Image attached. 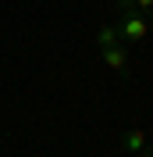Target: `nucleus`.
Instances as JSON below:
<instances>
[{
	"mask_svg": "<svg viewBox=\"0 0 153 157\" xmlns=\"http://www.w3.org/2000/svg\"><path fill=\"white\" fill-rule=\"evenodd\" d=\"M146 147H150V136H146L143 128H128L125 132V150L128 154H143Z\"/></svg>",
	"mask_w": 153,
	"mask_h": 157,
	"instance_id": "obj_3",
	"label": "nucleus"
},
{
	"mask_svg": "<svg viewBox=\"0 0 153 157\" xmlns=\"http://www.w3.org/2000/svg\"><path fill=\"white\" fill-rule=\"evenodd\" d=\"M146 157H153V150H146Z\"/></svg>",
	"mask_w": 153,
	"mask_h": 157,
	"instance_id": "obj_6",
	"label": "nucleus"
},
{
	"mask_svg": "<svg viewBox=\"0 0 153 157\" xmlns=\"http://www.w3.org/2000/svg\"><path fill=\"white\" fill-rule=\"evenodd\" d=\"M135 11L139 14H153V0H135Z\"/></svg>",
	"mask_w": 153,
	"mask_h": 157,
	"instance_id": "obj_5",
	"label": "nucleus"
},
{
	"mask_svg": "<svg viewBox=\"0 0 153 157\" xmlns=\"http://www.w3.org/2000/svg\"><path fill=\"white\" fill-rule=\"evenodd\" d=\"M121 36H125V39H135V43H143V39H146V18L139 14V11H128V14H125Z\"/></svg>",
	"mask_w": 153,
	"mask_h": 157,
	"instance_id": "obj_1",
	"label": "nucleus"
},
{
	"mask_svg": "<svg viewBox=\"0 0 153 157\" xmlns=\"http://www.w3.org/2000/svg\"><path fill=\"white\" fill-rule=\"evenodd\" d=\"M93 39H96L100 50H103V47H114V43H121V29H118V25H100Z\"/></svg>",
	"mask_w": 153,
	"mask_h": 157,
	"instance_id": "obj_4",
	"label": "nucleus"
},
{
	"mask_svg": "<svg viewBox=\"0 0 153 157\" xmlns=\"http://www.w3.org/2000/svg\"><path fill=\"white\" fill-rule=\"evenodd\" d=\"M103 64L114 71H128V54H125L121 43H114V47H103Z\"/></svg>",
	"mask_w": 153,
	"mask_h": 157,
	"instance_id": "obj_2",
	"label": "nucleus"
}]
</instances>
